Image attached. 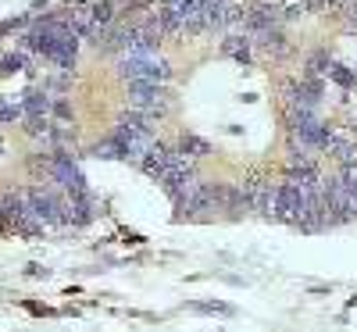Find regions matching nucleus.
<instances>
[{
    "mask_svg": "<svg viewBox=\"0 0 357 332\" xmlns=\"http://www.w3.org/2000/svg\"><path fill=\"white\" fill-rule=\"evenodd\" d=\"M129 107H136V111H143V114H151V118H165L168 107H172V97H168L165 82L136 79V82H129Z\"/></svg>",
    "mask_w": 357,
    "mask_h": 332,
    "instance_id": "f257e3e1",
    "label": "nucleus"
},
{
    "mask_svg": "<svg viewBox=\"0 0 357 332\" xmlns=\"http://www.w3.org/2000/svg\"><path fill=\"white\" fill-rule=\"evenodd\" d=\"M175 150H178V154H186V158H204V154H211V146H207V139H200V136H193V133L178 136Z\"/></svg>",
    "mask_w": 357,
    "mask_h": 332,
    "instance_id": "20e7f679",
    "label": "nucleus"
},
{
    "mask_svg": "<svg viewBox=\"0 0 357 332\" xmlns=\"http://www.w3.org/2000/svg\"><path fill=\"white\" fill-rule=\"evenodd\" d=\"M222 54H229V57H236L240 65H247V61H250V40H247V36H225Z\"/></svg>",
    "mask_w": 357,
    "mask_h": 332,
    "instance_id": "423d86ee",
    "label": "nucleus"
},
{
    "mask_svg": "<svg viewBox=\"0 0 357 332\" xmlns=\"http://www.w3.org/2000/svg\"><path fill=\"white\" fill-rule=\"evenodd\" d=\"M329 75H333L340 86H357V75H354V72H347L343 65H329Z\"/></svg>",
    "mask_w": 357,
    "mask_h": 332,
    "instance_id": "6e6552de",
    "label": "nucleus"
},
{
    "mask_svg": "<svg viewBox=\"0 0 357 332\" xmlns=\"http://www.w3.org/2000/svg\"><path fill=\"white\" fill-rule=\"evenodd\" d=\"M22 114H25L22 104H0V122H18Z\"/></svg>",
    "mask_w": 357,
    "mask_h": 332,
    "instance_id": "1a4fd4ad",
    "label": "nucleus"
},
{
    "mask_svg": "<svg viewBox=\"0 0 357 332\" xmlns=\"http://www.w3.org/2000/svg\"><path fill=\"white\" fill-rule=\"evenodd\" d=\"M47 172H50L54 183L61 186V190H68V193L86 190V179H82V172H79V165L72 161L68 150H54V154L47 158Z\"/></svg>",
    "mask_w": 357,
    "mask_h": 332,
    "instance_id": "f03ea898",
    "label": "nucleus"
},
{
    "mask_svg": "<svg viewBox=\"0 0 357 332\" xmlns=\"http://www.w3.org/2000/svg\"><path fill=\"white\" fill-rule=\"evenodd\" d=\"M89 154H93V158H104V161H126V146H122V139L111 133L104 143H97L93 150H89Z\"/></svg>",
    "mask_w": 357,
    "mask_h": 332,
    "instance_id": "7ed1b4c3",
    "label": "nucleus"
},
{
    "mask_svg": "<svg viewBox=\"0 0 357 332\" xmlns=\"http://www.w3.org/2000/svg\"><path fill=\"white\" fill-rule=\"evenodd\" d=\"M50 111H54L57 118H72V107H68L65 100H57V104H50Z\"/></svg>",
    "mask_w": 357,
    "mask_h": 332,
    "instance_id": "9d476101",
    "label": "nucleus"
},
{
    "mask_svg": "<svg viewBox=\"0 0 357 332\" xmlns=\"http://www.w3.org/2000/svg\"><path fill=\"white\" fill-rule=\"evenodd\" d=\"M50 93H47V89H43V93H40V89H29V93H25V100H22V107H25V114H47L50 118Z\"/></svg>",
    "mask_w": 357,
    "mask_h": 332,
    "instance_id": "39448f33",
    "label": "nucleus"
},
{
    "mask_svg": "<svg viewBox=\"0 0 357 332\" xmlns=\"http://www.w3.org/2000/svg\"><path fill=\"white\" fill-rule=\"evenodd\" d=\"M22 65H25V57H22V54H4V57H0V72H4V75L22 72Z\"/></svg>",
    "mask_w": 357,
    "mask_h": 332,
    "instance_id": "0eeeda50",
    "label": "nucleus"
}]
</instances>
